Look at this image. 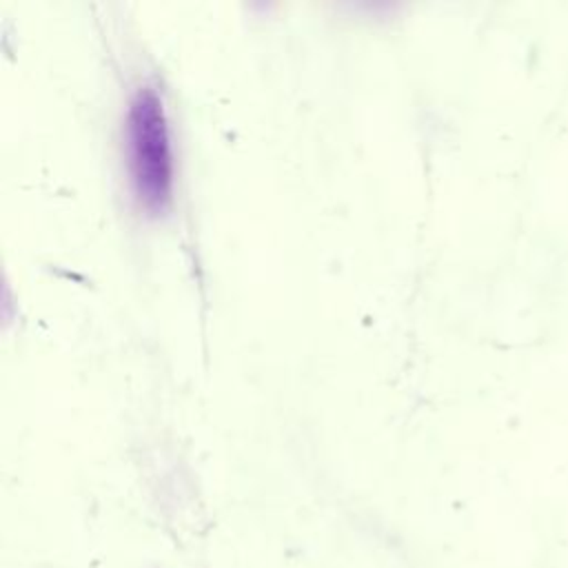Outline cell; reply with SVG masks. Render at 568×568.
Instances as JSON below:
<instances>
[{
    "instance_id": "cell-1",
    "label": "cell",
    "mask_w": 568,
    "mask_h": 568,
    "mask_svg": "<svg viewBox=\"0 0 568 568\" xmlns=\"http://www.w3.org/2000/svg\"><path fill=\"white\" fill-rule=\"evenodd\" d=\"M124 149L133 195L144 211L162 213L173 197L175 162L164 104L151 87H140L129 100Z\"/></svg>"
}]
</instances>
